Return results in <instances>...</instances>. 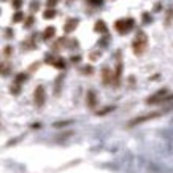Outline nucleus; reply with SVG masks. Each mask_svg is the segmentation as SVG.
<instances>
[{
    "instance_id": "obj_1",
    "label": "nucleus",
    "mask_w": 173,
    "mask_h": 173,
    "mask_svg": "<svg viewBox=\"0 0 173 173\" xmlns=\"http://www.w3.org/2000/svg\"><path fill=\"white\" fill-rule=\"evenodd\" d=\"M146 46H148V37H146V33H144V32H138V33H136V37H135V40H133V43H132L133 52L136 54V56H140V54L144 52Z\"/></svg>"
},
{
    "instance_id": "obj_2",
    "label": "nucleus",
    "mask_w": 173,
    "mask_h": 173,
    "mask_svg": "<svg viewBox=\"0 0 173 173\" xmlns=\"http://www.w3.org/2000/svg\"><path fill=\"white\" fill-rule=\"evenodd\" d=\"M133 19H121V21H116L114 22V27H116V30L119 32V33H127V32H130V29L133 27Z\"/></svg>"
},
{
    "instance_id": "obj_3",
    "label": "nucleus",
    "mask_w": 173,
    "mask_h": 173,
    "mask_svg": "<svg viewBox=\"0 0 173 173\" xmlns=\"http://www.w3.org/2000/svg\"><path fill=\"white\" fill-rule=\"evenodd\" d=\"M160 116V113H149V114H146V116H140V117H136V119H133L132 122H129V125L132 127V125H136V124H141V122H144V121H149V119H154V117H159Z\"/></svg>"
},
{
    "instance_id": "obj_4",
    "label": "nucleus",
    "mask_w": 173,
    "mask_h": 173,
    "mask_svg": "<svg viewBox=\"0 0 173 173\" xmlns=\"http://www.w3.org/2000/svg\"><path fill=\"white\" fill-rule=\"evenodd\" d=\"M33 100H35V103H37L38 106H41L44 103V89H43V86H38L37 89H35Z\"/></svg>"
},
{
    "instance_id": "obj_5",
    "label": "nucleus",
    "mask_w": 173,
    "mask_h": 173,
    "mask_svg": "<svg viewBox=\"0 0 173 173\" xmlns=\"http://www.w3.org/2000/svg\"><path fill=\"white\" fill-rule=\"evenodd\" d=\"M165 94H167V89H162V90H159V92H156L152 97H149L146 102L149 103V105H152V103H157V102H162L163 98H165Z\"/></svg>"
},
{
    "instance_id": "obj_6",
    "label": "nucleus",
    "mask_w": 173,
    "mask_h": 173,
    "mask_svg": "<svg viewBox=\"0 0 173 173\" xmlns=\"http://www.w3.org/2000/svg\"><path fill=\"white\" fill-rule=\"evenodd\" d=\"M76 25H78V19H70V21L65 24V27H63V30H65L67 33H68V32H73Z\"/></svg>"
},
{
    "instance_id": "obj_7",
    "label": "nucleus",
    "mask_w": 173,
    "mask_h": 173,
    "mask_svg": "<svg viewBox=\"0 0 173 173\" xmlns=\"http://www.w3.org/2000/svg\"><path fill=\"white\" fill-rule=\"evenodd\" d=\"M87 105L90 106V108H94L95 105H97V97H95V94L90 90V92H87Z\"/></svg>"
},
{
    "instance_id": "obj_8",
    "label": "nucleus",
    "mask_w": 173,
    "mask_h": 173,
    "mask_svg": "<svg viewBox=\"0 0 173 173\" xmlns=\"http://www.w3.org/2000/svg\"><path fill=\"white\" fill-rule=\"evenodd\" d=\"M102 78H103V83L105 84H110L111 83V71L108 70V68H103V71H102Z\"/></svg>"
},
{
    "instance_id": "obj_9",
    "label": "nucleus",
    "mask_w": 173,
    "mask_h": 173,
    "mask_svg": "<svg viewBox=\"0 0 173 173\" xmlns=\"http://www.w3.org/2000/svg\"><path fill=\"white\" fill-rule=\"evenodd\" d=\"M94 30L98 32V33H105V32H106V25H105V22H103V21H97V22H95V27H94Z\"/></svg>"
},
{
    "instance_id": "obj_10",
    "label": "nucleus",
    "mask_w": 173,
    "mask_h": 173,
    "mask_svg": "<svg viewBox=\"0 0 173 173\" xmlns=\"http://www.w3.org/2000/svg\"><path fill=\"white\" fill-rule=\"evenodd\" d=\"M54 32H56V30H54V27H48V29L44 30V33H43V38L49 40L51 37H54Z\"/></svg>"
},
{
    "instance_id": "obj_11",
    "label": "nucleus",
    "mask_w": 173,
    "mask_h": 173,
    "mask_svg": "<svg viewBox=\"0 0 173 173\" xmlns=\"http://www.w3.org/2000/svg\"><path fill=\"white\" fill-rule=\"evenodd\" d=\"M43 16H44V19H51V17L56 16V11H54V10H46Z\"/></svg>"
},
{
    "instance_id": "obj_12",
    "label": "nucleus",
    "mask_w": 173,
    "mask_h": 173,
    "mask_svg": "<svg viewBox=\"0 0 173 173\" xmlns=\"http://www.w3.org/2000/svg\"><path fill=\"white\" fill-rule=\"evenodd\" d=\"M52 63H54V67H57V68H63V67H65V63H63V60H62V59L54 60Z\"/></svg>"
},
{
    "instance_id": "obj_13",
    "label": "nucleus",
    "mask_w": 173,
    "mask_h": 173,
    "mask_svg": "<svg viewBox=\"0 0 173 173\" xmlns=\"http://www.w3.org/2000/svg\"><path fill=\"white\" fill-rule=\"evenodd\" d=\"M8 71H10V67H8V65H5V63H3V65H0V73H2V75H6Z\"/></svg>"
},
{
    "instance_id": "obj_14",
    "label": "nucleus",
    "mask_w": 173,
    "mask_h": 173,
    "mask_svg": "<svg viewBox=\"0 0 173 173\" xmlns=\"http://www.w3.org/2000/svg\"><path fill=\"white\" fill-rule=\"evenodd\" d=\"M13 21H14V22H19V21H22V13H21V11H17V13L13 16Z\"/></svg>"
},
{
    "instance_id": "obj_15",
    "label": "nucleus",
    "mask_w": 173,
    "mask_h": 173,
    "mask_svg": "<svg viewBox=\"0 0 173 173\" xmlns=\"http://www.w3.org/2000/svg\"><path fill=\"white\" fill-rule=\"evenodd\" d=\"M24 79H25V75H19V76H17V79H16V83L19 84L21 81H24Z\"/></svg>"
},
{
    "instance_id": "obj_16",
    "label": "nucleus",
    "mask_w": 173,
    "mask_h": 173,
    "mask_svg": "<svg viewBox=\"0 0 173 173\" xmlns=\"http://www.w3.org/2000/svg\"><path fill=\"white\" fill-rule=\"evenodd\" d=\"M57 2H59V0H48V6H54Z\"/></svg>"
},
{
    "instance_id": "obj_17",
    "label": "nucleus",
    "mask_w": 173,
    "mask_h": 173,
    "mask_svg": "<svg viewBox=\"0 0 173 173\" xmlns=\"http://www.w3.org/2000/svg\"><path fill=\"white\" fill-rule=\"evenodd\" d=\"M13 5H14V8H19V6H21V0H14Z\"/></svg>"
},
{
    "instance_id": "obj_18",
    "label": "nucleus",
    "mask_w": 173,
    "mask_h": 173,
    "mask_svg": "<svg viewBox=\"0 0 173 173\" xmlns=\"http://www.w3.org/2000/svg\"><path fill=\"white\" fill-rule=\"evenodd\" d=\"M143 21H144V22H146V21L149 22L151 19H149V16H148V14H143Z\"/></svg>"
},
{
    "instance_id": "obj_19",
    "label": "nucleus",
    "mask_w": 173,
    "mask_h": 173,
    "mask_svg": "<svg viewBox=\"0 0 173 173\" xmlns=\"http://www.w3.org/2000/svg\"><path fill=\"white\" fill-rule=\"evenodd\" d=\"M90 3H94V5H100V0H89Z\"/></svg>"
},
{
    "instance_id": "obj_20",
    "label": "nucleus",
    "mask_w": 173,
    "mask_h": 173,
    "mask_svg": "<svg viewBox=\"0 0 173 173\" xmlns=\"http://www.w3.org/2000/svg\"><path fill=\"white\" fill-rule=\"evenodd\" d=\"M32 22H33V17H29V21H27V22H25V25H30Z\"/></svg>"
}]
</instances>
